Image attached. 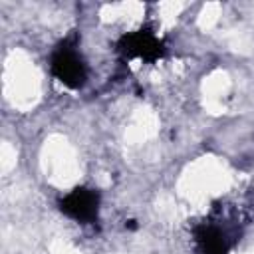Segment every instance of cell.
<instances>
[{"label":"cell","mask_w":254,"mask_h":254,"mask_svg":"<svg viewBox=\"0 0 254 254\" xmlns=\"http://www.w3.org/2000/svg\"><path fill=\"white\" fill-rule=\"evenodd\" d=\"M99 206H101V192L97 189L83 185L71 189L67 194H64L58 200L60 212L85 226L99 224Z\"/></svg>","instance_id":"cell-4"},{"label":"cell","mask_w":254,"mask_h":254,"mask_svg":"<svg viewBox=\"0 0 254 254\" xmlns=\"http://www.w3.org/2000/svg\"><path fill=\"white\" fill-rule=\"evenodd\" d=\"M242 236L240 212L234 204L212 202V210L192 226L196 254H230Z\"/></svg>","instance_id":"cell-1"},{"label":"cell","mask_w":254,"mask_h":254,"mask_svg":"<svg viewBox=\"0 0 254 254\" xmlns=\"http://www.w3.org/2000/svg\"><path fill=\"white\" fill-rule=\"evenodd\" d=\"M52 75L67 89H81L87 83L89 69L87 62L79 50V34L71 32L56 44L50 54Z\"/></svg>","instance_id":"cell-2"},{"label":"cell","mask_w":254,"mask_h":254,"mask_svg":"<svg viewBox=\"0 0 254 254\" xmlns=\"http://www.w3.org/2000/svg\"><path fill=\"white\" fill-rule=\"evenodd\" d=\"M115 50L123 56V60L139 58V60H143L147 64H153V62L165 58L167 44H165L163 38H159L155 34V30H153L151 24H143L139 30L123 34L117 40Z\"/></svg>","instance_id":"cell-3"}]
</instances>
